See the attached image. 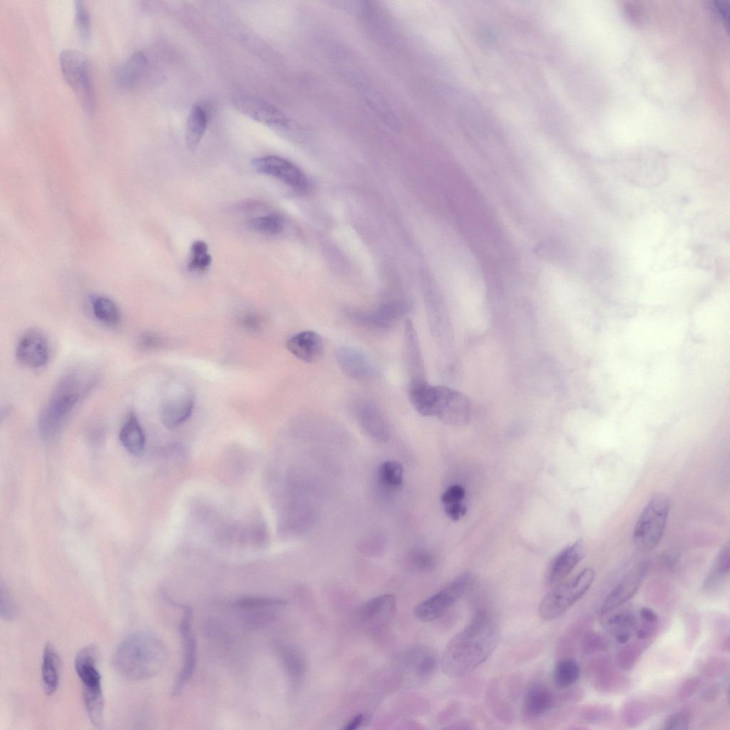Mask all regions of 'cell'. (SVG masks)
I'll list each match as a JSON object with an SVG mask.
<instances>
[{
    "label": "cell",
    "mask_w": 730,
    "mask_h": 730,
    "mask_svg": "<svg viewBox=\"0 0 730 730\" xmlns=\"http://www.w3.org/2000/svg\"><path fill=\"white\" fill-rule=\"evenodd\" d=\"M75 21L80 38L84 43L91 36V21L87 7L83 1L75 2Z\"/></svg>",
    "instance_id": "43"
},
{
    "label": "cell",
    "mask_w": 730,
    "mask_h": 730,
    "mask_svg": "<svg viewBox=\"0 0 730 730\" xmlns=\"http://www.w3.org/2000/svg\"><path fill=\"white\" fill-rule=\"evenodd\" d=\"M335 356L341 370L352 379L366 381L376 375L374 366L369 357L356 348L341 346L336 350Z\"/></svg>",
    "instance_id": "20"
},
{
    "label": "cell",
    "mask_w": 730,
    "mask_h": 730,
    "mask_svg": "<svg viewBox=\"0 0 730 730\" xmlns=\"http://www.w3.org/2000/svg\"><path fill=\"white\" fill-rule=\"evenodd\" d=\"M167 659V648L161 639L148 632H138L122 641L115 652L113 663L123 677L140 681L160 672Z\"/></svg>",
    "instance_id": "2"
},
{
    "label": "cell",
    "mask_w": 730,
    "mask_h": 730,
    "mask_svg": "<svg viewBox=\"0 0 730 730\" xmlns=\"http://www.w3.org/2000/svg\"><path fill=\"white\" fill-rule=\"evenodd\" d=\"M585 553V543L582 540H577L561 550L549 567L548 583L555 585L563 580L583 559Z\"/></svg>",
    "instance_id": "22"
},
{
    "label": "cell",
    "mask_w": 730,
    "mask_h": 730,
    "mask_svg": "<svg viewBox=\"0 0 730 730\" xmlns=\"http://www.w3.org/2000/svg\"><path fill=\"white\" fill-rule=\"evenodd\" d=\"M396 611L395 597L390 594H383L364 602L358 610V617L363 624L376 627L391 621Z\"/></svg>",
    "instance_id": "21"
},
{
    "label": "cell",
    "mask_w": 730,
    "mask_h": 730,
    "mask_svg": "<svg viewBox=\"0 0 730 730\" xmlns=\"http://www.w3.org/2000/svg\"><path fill=\"white\" fill-rule=\"evenodd\" d=\"M365 719H366V717L364 716V714H359L354 716L351 720H349L346 723V726H344V729H346V730H354V729H356L359 728L364 724Z\"/></svg>",
    "instance_id": "53"
},
{
    "label": "cell",
    "mask_w": 730,
    "mask_h": 730,
    "mask_svg": "<svg viewBox=\"0 0 730 730\" xmlns=\"http://www.w3.org/2000/svg\"><path fill=\"white\" fill-rule=\"evenodd\" d=\"M607 639L602 634L587 631L581 638L580 651L585 654H591L605 651L608 647Z\"/></svg>",
    "instance_id": "42"
},
{
    "label": "cell",
    "mask_w": 730,
    "mask_h": 730,
    "mask_svg": "<svg viewBox=\"0 0 730 730\" xmlns=\"http://www.w3.org/2000/svg\"><path fill=\"white\" fill-rule=\"evenodd\" d=\"M465 497V490L461 485H453L448 487L441 495V501L444 505L460 503Z\"/></svg>",
    "instance_id": "48"
},
{
    "label": "cell",
    "mask_w": 730,
    "mask_h": 730,
    "mask_svg": "<svg viewBox=\"0 0 730 730\" xmlns=\"http://www.w3.org/2000/svg\"><path fill=\"white\" fill-rule=\"evenodd\" d=\"M408 398L413 407L424 416L436 417L451 426L466 424L471 415V404L463 394L426 381L411 384Z\"/></svg>",
    "instance_id": "3"
},
{
    "label": "cell",
    "mask_w": 730,
    "mask_h": 730,
    "mask_svg": "<svg viewBox=\"0 0 730 730\" xmlns=\"http://www.w3.org/2000/svg\"><path fill=\"white\" fill-rule=\"evenodd\" d=\"M619 668V667H618ZM607 657H598L588 667L587 674L593 687L602 693H617L628 685L627 678Z\"/></svg>",
    "instance_id": "16"
},
{
    "label": "cell",
    "mask_w": 730,
    "mask_h": 730,
    "mask_svg": "<svg viewBox=\"0 0 730 730\" xmlns=\"http://www.w3.org/2000/svg\"><path fill=\"white\" fill-rule=\"evenodd\" d=\"M730 570V549L729 543L719 551L706 575L704 587L711 590L718 587L729 577Z\"/></svg>",
    "instance_id": "32"
},
{
    "label": "cell",
    "mask_w": 730,
    "mask_h": 730,
    "mask_svg": "<svg viewBox=\"0 0 730 730\" xmlns=\"http://www.w3.org/2000/svg\"><path fill=\"white\" fill-rule=\"evenodd\" d=\"M119 440L125 449L131 454L138 455L143 451L145 436L134 412H130L123 423L119 433Z\"/></svg>",
    "instance_id": "26"
},
{
    "label": "cell",
    "mask_w": 730,
    "mask_h": 730,
    "mask_svg": "<svg viewBox=\"0 0 730 730\" xmlns=\"http://www.w3.org/2000/svg\"><path fill=\"white\" fill-rule=\"evenodd\" d=\"M285 604L286 602L280 598L259 596H243L235 602L237 607L247 611L270 610Z\"/></svg>",
    "instance_id": "35"
},
{
    "label": "cell",
    "mask_w": 730,
    "mask_h": 730,
    "mask_svg": "<svg viewBox=\"0 0 730 730\" xmlns=\"http://www.w3.org/2000/svg\"><path fill=\"white\" fill-rule=\"evenodd\" d=\"M444 509L448 517L455 521L459 520L466 513V506L461 502L446 505Z\"/></svg>",
    "instance_id": "50"
},
{
    "label": "cell",
    "mask_w": 730,
    "mask_h": 730,
    "mask_svg": "<svg viewBox=\"0 0 730 730\" xmlns=\"http://www.w3.org/2000/svg\"><path fill=\"white\" fill-rule=\"evenodd\" d=\"M61 660L55 647L51 643L44 646L41 665L42 682L45 692L53 694L58 689Z\"/></svg>",
    "instance_id": "27"
},
{
    "label": "cell",
    "mask_w": 730,
    "mask_h": 730,
    "mask_svg": "<svg viewBox=\"0 0 730 730\" xmlns=\"http://www.w3.org/2000/svg\"><path fill=\"white\" fill-rule=\"evenodd\" d=\"M182 616L180 624V632L182 640V665L174 684L172 695L176 696L180 694L184 686L192 677L197 661V643L192 631L193 610L190 606L181 605Z\"/></svg>",
    "instance_id": "14"
},
{
    "label": "cell",
    "mask_w": 730,
    "mask_h": 730,
    "mask_svg": "<svg viewBox=\"0 0 730 730\" xmlns=\"http://www.w3.org/2000/svg\"><path fill=\"white\" fill-rule=\"evenodd\" d=\"M671 507L669 496L663 493L653 495L644 505L634 526L632 539L642 550H651L660 542Z\"/></svg>",
    "instance_id": "6"
},
{
    "label": "cell",
    "mask_w": 730,
    "mask_h": 730,
    "mask_svg": "<svg viewBox=\"0 0 730 730\" xmlns=\"http://www.w3.org/2000/svg\"><path fill=\"white\" fill-rule=\"evenodd\" d=\"M249 226L254 231L267 235H278L283 230L282 221L277 215L252 218L249 221Z\"/></svg>",
    "instance_id": "38"
},
{
    "label": "cell",
    "mask_w": 730,
    "mask_h": 730,
    "mask_svg": "<svg viewBox=\"0 0 730 730\" xmlns=\"http://www.w3.org/2000/svg\"><path fill=\"white\" fill-rule=\"evenodd\" d=\"M207 250V245L204 241L197 240L192 244V257L187 266L189 270L202 272L210 266L212 257Z\"/></svg>",
    "instance_id": "39"
},
{
    "label": "cell",
    "mask_w": 730,
    "mask_h": 730,
    "mask_svg": "<svg viewBox=\"0 0 730 730\" xmlns=\"http://www.w3.org/2000/svg\"><path fill=\"white\" fill-rule=\"evenodd\" d=\"M353 413L359 426L370 436L381 441L387 440L389 424L376 402L370 399H359L353 405Z\"/></svg>",
    "instance_id": "17"
},
{
    "label": "cell",
    "mask_w": 730,
    "mask_h": 730,
    "mask_svg": "<svg viewBox=\"0 0 730 730\" xmlns=\"http://www.w3.org/2000/svg\"><path fill=\"white\" fill-rule=\"evenodd\" d=\"M235 108L249 118L269 126H284L287 119L271 103L254 96H240L232 101Z\"/></svg>",
    "instance_id": "18"
},
{
    "label": "cell",
    "mask_w": 730,
    "mask_h": 730,
    "mask_svg": "<svg viewBox=\"0 0 730 730\" xmlns=\"http://www.w3.org/2000/svg\"><path fill=\"white\" fill-rule=\"evenodd\" d=\"M644 643L632 642L623 644L617 653V667L623 670L632 669L644 650Z\"/></svg>",
    "instance_id": "36"
},
{
    "label": "cell",
    "mask_w": 730,
    "mask_h": 730,
    "mask_svg": "<svg viewBox=\"0 0 730 730\" xmlns=\"http://www.w3.org/2000/svg\"><path fill=\"white\" fill-rule=\"evenodd\" d=\"M207 112L205 107L199 103L195 104L188 115L185 129L186 142L190 151L197 149L207 129Z\"/></svg>",
    "instance_id": "28"
},
{
    "label": "cell",
    "mask_w": 730,
    "mask_h": 730,
    "mask_svg": "<svg viewBox=\"0 0 730 730\" xmlns=\"http://www.w3.org/2000/svg\"><path fill=\"white\" fill-rule=\"evenodd\" d=\"M161 344L160 337L155 333L145 331L142 333L138 339V346L144 350L154 349Z\"/></svg>",
    "instance_id": "49"
},
{
    "label": "cell",
    "mask_w": 730,
    "mask_h": 730,
    "mask_svg": "<svg viewBox=\"0 0 730 730\" xmlns=\"http://www.w3.org/2000/svg\"><path fill=\"white\" fill-rule=\"evenodd\" d=\"M691 714L687 711H680L669 715L664 721L663 729L667 730H683L689 727Z\"/></svg>",
    "instance_id": "44"
},
{
    "label": "cell",
    "mask_w": 730,
    "mask_h": 730,
    "mask_svg": "<svg viewBox=\"0 0 730 730\" xmlns=\"http://www.w3.org/2000/svg\"><path fill=\"white\" fill-rule=\"evenodd\" d=\"M288 351L306 363H315L324 354V344L322 336L314 331H303L292 335L287 341Z\"/></svg>",
    "instance_id": "23"
},
{
    "label": "cell",
    "mask_w": 730,
    "mask_h": 730,
    "mask_svg": "<svg viewBox=\"0 0 730 730\" xmlns=\"http://www.w3.org/2000/svg\"><path fill=\"white\" fill-rule=\"evenodd\" d=\"M253 168L259 173L275 177L298 192L307 191L309 183L305 174L292 162L276 155L254 159Z\"/></svg>",
    "instance_id": "13"
},
{
    "label": "cell",
    "mask_w": 730,
    "mask_h": 730,
    "mask_svg": "<svg viewBox=\"0 0 730 730\" xmlns=\"http://www.w3.org/2000/svg\"><path fill=\"white\" fill-rule=\"evenodd\" d=\"M721 647H722V649H724V650H725L726 652H729V635H727L726 637L724 639V641H723V642L721 644Z\"/></svg>",
    "instance_id": "55"
},
{
    "label": "cell",
    "mask_w": 730,
    "mask_h": 730,
    "mask_svg": "<svg viewBox=\"0 0 730 730\" xmlns=\"http://www.w3.org/2000/svg\"><path fill=\"white\" fill-rule=\"evenodd\" d=\"M656 631V623L652 624L644 622L636 628V636L640 641H647L650 639Z\"/></svg>",
    "instance_id": "51"
},
{
    "label": "cell",
    "mask_w": 730,
    "mask_h": 730,
    "mask_svg": "<svg viewBox=\"0 0 730 730\" xmlns=\"http://www.w3.org/2000/svg\"><path fill=\"white\" fill-rule=\"evenodd\" d=\"M471 575L463 572L418 603L414 609L416 617L422 622H432L442 617L466 592Z\"/></svg>",
    "instance_id": "9"
},
{
    "label": "cell",
    "mask_w": 730,
    "mask_h": 730,
    "mask_svg": "<svg viewBox=\"0 0 730 730\" xmlns=\"http://www.w3.org/2000/svg\"><path fill=\"white\" fill-rule=\"evenodd\" d=\"M82 372L71 371L58 382L39 416L38 426L46 438L54 436L92 386V379Z\"/></svg>",
    "instance_id": "4"
},
{
    "label": "cell",
    "mask_w": 730,
    "mask_h": 730,
    "mask_svg": "<svg viewBox=\"0 0 730 730\" xmlns=\"http://www.w3.org/2000/svg\"><path fill=\"white\" fill-rule=\"evenodd\" d=\"M147 64L143 53H133L117 68L115 74L117 83L125 87L134 85L144 73Z\"/></svg>",
    "instance_id": "29"
},
{
    "label": "cell",
    "mask_w": 730,
    "mask_h": 730,
    "mask_svg": "<svg viewBox=\"0 0 730 730\" xmlns=\"http://www.w3.org/2000/svg\"><path fill=\"white\" fill-rule=\"evenodd\" d=\"M91 304L94 317L108 326H115L120 320V314L113 300L102 295L91 297Z\"/></svg>",
    "instance_id": "34"
},
{
    "label": "cell",
    "mask_w": 730,
    "mask_h": 730,
    "mask_svg": "<svg viewBox=\"0 0 730 730\" xmlns=\"http://www.w3.org/2000/svg\"><path fill=\"white\" fill-rule=\"evenodd\" d=\"M97 647L88 645L78 651L74 662L76 672L82 683L86 712L93 724L103 721L104 710L101 675L97 667Z\"/></svg>",
    "instance_id": "5"
},
{
    "label": "cell",
    "mask_w": 730,
    "mask_h": 730,
    "mask_svg": "<svg viewBox=\"0 0 730 730\" xmlns=\"http://www.w3.org/2000/svg\"><path fill=\"white\" fill-rule=\"evenodd\" d=\"M411 304L403 299H390L369 312L349 311L347 317L353 323L374 331L389 329L411 309Z\"/></svg>",
    "instance_id": "11"
},
{
    "label": "cell",
    "mask_w": 730,
    "mask_h": 730,
    "mask_svg": "<svg viewBox=\"0 0 730 730\" xmlns=\"http://www.w3.org/2000/svg\"><path fill=\"white\" fill-rule=\"evenodd\" d=\"M500 640L497 624L485 612H479L446 644L440 665L451 678L466 676L495 651Z\"/></svg>",
    "instance_id": "1"
},
{
    "label": "cell",
    "mask_w": 730,
    "mask_h": 730,
    "mask_svg": "<svg viewBox=\"0 0 730 730\" xmlns=\"http://www.w3.org/2000/svg\"><path fill=\"white\" fill-rule=\"evenodd\" d=\"M701 683V679L697 676L689 677L684 681L677 691L679 700H687L693 696L700 687Z\"/></svg>",
    "instance_id": "46"
},
{
    "label": "cell",
    "mask_w": 730,
    "mask_h": 730,
    "mask_svg": "<svg viewBox=\"0 0 730 730\" xmlns=\"http://www.w3.org/2000/svg\"><path fill=\"white\" fill-rule=\"evenodd\" d=\"M86 56L74 49L63 51L59 56V66L66 83L75 93L83 109L88 113L94 107V92Z\"/></svg>",
    "instance_id": "8"
},
{
    "label": "cell",
    "mask_w": 730,
    "mask_h": 730,
    "mask_svg": "<svg viewBox=\"0 0 730 730\" xmlns=\"http://www.w3.org/2000/svg\"><path fill=\"white\" fill-rule=\"evenodd\" d=\"M555 704V695L548 687L535 684L525 694L523 709L528 717L537 719L548 713Z\"/></svg>",
    "instance_id": "25"
},
{
    "label": "cell",
    "mask_w": 730,
    "mask_h": 730,
    "mask_svg": "<svg viewBox=\"0 0 730 730\" xmlns=\"http://www.w3.org/2000/svg\"><path fill=\"white\" fill-rule=\"evenodd\" d=\"M240 324L245 331L252 334L259 332L262 328L261 317L253 312H247L242 315L240 319Z\"/></svg>",
    "instance_id": "47"
},
{
    "label": "cell",
    "mask_w": 730,
    "mask_h": 730,
    "mask_svg": "<svg viewBox=\"0 0 730 730\" xmlns=\"http://www.w3.org/2000/svg\"><path fill=\"white\" fill-rule=\"evenodd\" d=\"M15 605L9 592L3 585L1 586L0 612L5 620H11L15 615Z\"/></svg>",
    "instance_id": "45"
},
{
    "label": "cell",
    "mask_w": 730,
    "mask_h": 730,
    "mask_svg": "<svg viewBox=\"0 0 730 730\" xmlns=\"http://www.w3.org/2000/svg\"><path fill=\"white\" fill-rule=\"evenodd\" d=\"M405 359L409 376V384L425 381L422 354L413 324L406 319L404 324Z\"/></svg>",
    "instance_id": "24"
},
{
    "label": "cell",
    "mask_w": 730,
    "mask_h": 730,
    "mask_svg": "<svg viewBox=\"0 0 730 730\" xmlns=\"http://www.w3.org/2000/svg\"><path fill=\"white\" fill-rule=\"evenodd\" d=\"M193 406L194 399L190 389L178 386L161 406L160 417L163 425L168 429L181 426L190 418Z\"/></svg>",
    "instance_id": "19"
},
{
    "label": "cell",
    "mask_w": 730,
    "mask_h": 730,
    "mask_svg": "<svg viewBox=\"0 0 730 730\" xmlns=\"http://www.w3.org/2000/svg\"><path fill=\"white\" fill-rule=\"evenodd\" d=\"M49 342L46 334L39 329L25 331L19 339L15 351L16 359L29 368L43 366L49 359Z\"/></svg>",
    "instance_id": "15"
},
{
    "label": "cell",
    "mask_w": 730,
    "mask_h": 730,
    "mask_svg": "<svg viewBox=\"0 0 730 730\" xmlns=\"http://www.w3.org/2000/svg\"><path fill=\"white\" fill-rule=\"evenodd\" d=\"M580 667L577 661L569 657L560 659L553 669L552 682L558 689H567L579 679Z\"/></svg>",
    "instance_id": "31"
},
{
    "label": "cell",
    "mask_w": 730,
    "mask_h": 730,
    "mask_svg": "<svg viewBox=\"0 0 730 730\" xmlns=\"http://www.w3.org/2000/svg\"><path fill=\"white\" fill-rule=\"evenodd\" d=\"M612 716L610 706L602 704L587 706L580 712V719L588 724H601L609 721Z\"/></svg>",
    "instance_id": "41"
},
{
    "label": "cell",
    "mask_w": 730,
    "mask_h": 730,
    "mask_svg": "<svg viewBox=\"0 0 730 730\" xmlns=\"http://www.w3.org/2000/svg\"><path fill=\"white\" fill-rule=\"evenodd\" d=\"M639 616L643 622L654 624L658 622L657 614L650 607H643L639 610Z\"/></svg>",
    "instance_id": "52"
},
{
    "label": "cell",
    "mask_w": 730,
    "mask_h": 730,
    "mask_svg": "<svg viewBox=\"0 0 730 730\" xmlns=\"http://www.w3.org/2000/svg\"><path fill=\"white\" fill-rule=\"evenodd\" d=\"M650 715V706L646 701L637 699L627 700L620 709L621 720L627 727H635L642 724Z\"/></svg>",
    "instance_id": "33"
},
{
    "label": "cell",
    "mask_w": 730,
    "mask_h": 730,
    "mask_svg": "<svg viewBox=\"0 0 730 730\" xmlns=\"http://www.w3.org/2000/svg\"><path fill=\"white\" fill-rule=\"evenodd\" d=\"M440 664L437 652L431 647L416 644L402 653L399 665L403 678L413 684L427 682L435 674Z\"/></svg>",
    "instance_id": "10"
},
{
    "label": "cell",
    "mask_w": 730,
    "mask_h": 730,
    "mask_svg": "<svg viewBox=\"0 0 730 730\" xmlns=\"http://www.w3.org/2000/svg\"><path fill=\"white\" fill-rule=\"evenodd\" d=\"M605 624L613 634L620 632H632L637 627V620L629 612H621L610 616Z\"/></svg>",
    "instance_id": "40"
},
{
    "label": "cell",
    "mask_w": 730,
    "mask_h": 730,
    "mask_svg": "<svg viewBox=\"0 0 730 730\" xmlns=\"http://www.w3.org/2000/svg\"><path fill=\"white\" fill-rule=\"evenodd\" d=\"M595 577V570L587 567L571 579L557 585L540 602L539 617L549 621L565 613L587 592Z\"/></svg>",
    "instance_id": "7"
},
{
    "label": "cell",
    "mask_w": 730,
    "mask_h": 730,
    "mask_svg": "<svg viewBox=\"0 0 730 730\" xmlns=\"http://www.w3.org/2000/svg\"><path fill=\"white\" fill-rule=\"evenodd\" d=\"M403 468L402 465L393 460L384 461L379 467V476L381 482L389 488H399L403 482Z\"/></svg>",
    "instance_id": "37"
},
{
    "label": "cell",
    "mask_w": 730,
    "mask_h": 730,
    "mask_svg": "<svg viewBox=\"0 0 730 730\" xmlns=\"http://www.w3.org/2000/svg\"><path fill=\"white\" fill-rule=\"evenodd\" d=\"M718 690L719 687L716 685L711 686V687H709L708 690L706 691L704 695V699L706 701L714 699V698L716 697L719 693Z\"/></svg>",
    "instance_id": "54"
},
{
    "label": "cell",
    "mask_w": 730,
    "mask_h": 730,
    "mask_svg": "<svg viewBox=\"0 0 730 730\" xmlns=\"http://www.w3.org/2000/svg\"><path fill=\"white\" fill-rule=\"evenodd\" d=\"M282 665L289 677L294 682L300 681L307 669V662L302 651L293 644H282L279 648Z\"/></svg>",
    "instance_id": "30"
},
{
    "label": "cell",
    "mask_w": 730,
    "mask_h": 730,
    "mask_svg": "<svg viewBox=\"0 0 730 730\" xmlns=\"http://www.w3.org/2000/svg\"><path fill=\"white\" fill-rule=\"evenodd\" d=\"M649 567L648 560H642L632 567L606 596L600 614L605 615L630 600L642 585Z\"/></svg>",
    "instance_id": "12"
}]
</instances>
